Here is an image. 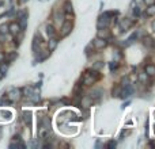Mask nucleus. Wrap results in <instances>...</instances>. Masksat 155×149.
<instances>
[{
    "mask_svg": "<svg viewBox=\"0 0 155 149\" xmlns=\"http://www.w3.org/2000/svg\"><path fill=\"white\" fill-rule=\"evenodd\" d=\"M72 30V20L65 19L61 24V30H60V36L61 37H67Z\"/></svg>",
    "mask_w": 155,
    "mask_h": 149,
    "instance_id": "1",
    "label": "nucleus"
},
{
    "mask_svg": "<svg viewBox=\"0 0 155 149\" xmlns=\"http://www.w3.org/2000/svg\"><path fill=\"white\" fill-rule=\"evenodd\" d=\"M20 96H22V91L18 90V88H11V90L8 91V99H10L11 102L19 100Z\"/></svg>",
    "mask_w": 155,
    "mask_h": 149,
    "instance_id": "2",
    "label": "nucleus"
},
{
    "mask_svg": "<svg viewBox=\"0 0 155 149\" xmlns=\"http://www.w3.org/2000/svg\"><path fill=\"white\" fill-rule=\"evenodd\" d=\"M132 24H133V22H132L131 19L125 18V19H121L119 22V29L121 30V31H127L129 27H132Z\"/></svg>",
    "mask_w": 155,
    "mask_h": 149,
    "instance_id": "3",
    "label": "nucleus"
},
{
    "mask_svg": "<svg viewBox=\"0 0 155 149\" xmlns=\"http://www.w3.org/2000/svg\"><path fill=\"white\" fill-rule=\"evenodd\" d=\"M97 80L94 77H93L91 74L88 73V71H86L83 73V77H82V83H83L84 86H93L94 83H95Z\"/></svg>",
    "mask_w": 155,
    "mask_h": 149,
    "instance_id": "4",
    "label": "nucleus"
},
{
    "mask_svg": "<svg viewBox=\"0 0 155 149\" xmlns=\"http://www.w3.org/2000/svg\"><path fill=\"white\" fill-rule=\"evenodd\" d=\"M20 31H22V29H20V26H19L18 22H12L11 24H8V33H11L12 36L16 37Z\"/></svg>",
    "mask_w": 155,
    "mask_h": 149,
    "instance_id": "5",
    "label": "nucleus"
},
{
    "mask_svg": "<svg viewBox=\"0 0 155 149\" xmlns=\"http://www.w3.org/2000/svg\"><path fill=\"white\" fill-rule=\"evenodd\" d=\"M64 12L61 11H55V14H53V22H55V24L56 26H61L63 24V22H64Z\"/></svg>",
    "mask_w": 155,
    "mask_h": 149,
    "instance_id": "6",
    "label": "nucleus"
},
{
    "mask_svg": "<svg viewBox=\"0 0 155 149\" xmlns=\"http://www.w3.org/2000/svg\"><path fill=\"white\" fill-rule=\"evenodd\" d=\"M57 45H59V38H57V36L49 37V41H48V50H49V52H53L56 47H57Z\"/></svg>",
    "mask_w": 155,
    "mask_h": 149,
    "instance_id": "7",
    "label": "nucleus"
},
{
    "mask_svg": "<svg viewBox=\"0 0 155 149\" xmlns=\"http://www.w3.org/2000/svg\"><path fill=\"white\" fill-rule=\"evenodd\" d=\"M106 45H107V41L106 39H102V38H97V39H94V42H93V46H94V49H97V50L103 49Z\"/></svg>",
    "mask_w": 155,
    "mask_h": 149,
    "instance_id": "8",
    "label": "nucleus"
},
{
    "mask_svg": "<svg viewBox=\"0 0 155 149\" xmlns=\"http://www.w3.org/2000/svg\"><path fill=\"white\" fill-rule=\"evenodd\" d=\"M112 20L107 19V18H103V16H100V19H98V23H97V26H98V29H107L109 27V24H110Z\"/></svg>",
    "mask_w": 155,
    "mask_h": 149,
    "instance_id": "9",
    "label": "nucleus"
},
{
    "mask_svg": "<svg viewBox=\"0 0 155 149\" xmlns=\"http://www.w3.org/2000/svg\"><path fill=\"white\" fill-rule=\"evenodd\" d=\"M98 38H102V39H106V41H109V39L112 38V36H110V33L107 31V29H100L98 30Z\"/></svg>",
    "mask_w": 155,
    "mask_h": 149,
    "instance_id": "10",
    "label": "nucleus"
},
{
    "mask_svg": "<svg viewBox=\"0 0 155 149\" xmlns=\"http://www.w3.org/2000/svg\"><path fill=\"white\" fill-rule=\"evenodd\" d=\"M63 12L64 14H67V15H71V14H74V8H72V3L71 1H65V3H64V6H63Z\"/></svg>",
    "mask_w": 155,
    "mask_h": 149,
    "instance_id": "11",
    "label": "nucleus"
},
{
    "mask_svg": "<svg viewBox=\"0 0 155 149\" xmlns=\"http://www.w3.org/2000/svg\"><path fill=\"white\" fill-rule=\"evenodd\" d=\"M144 72L148 74V77L155 76V65H154V64H147L146 68H144Z\"/></svg>",
    "mask_w": 155,
    "mask_h": 149,
    "instance_id": "12",
    "label": "nucleus"
},
{
    "mask_svg": "<svg viewBox=\"0 0 155 149\" xmlns=\"http://www.w3.org/2000/svg\"><path fill=\"white\" fill-rule=\"evenodd\" d=\"M102 94H103V91L101 90V88H97V90H93L91 92H90V95H88V96L94 100V99L101 98V96H102Z\"/></svg>",
    "mask_w": 155,
    "mask_h": 149,
    "instance_id": "13",
    "label": "nucleus"
},
{
    "mask_svg": "<svg viewBox=\"0 0 155 149\" xmlns=\"http://www.w3.org/2000/svg\"><path fill=\"white\" fill-rule=\"evenodd\" d=\"M23 121L27 126H32V121H33V114L30 111H25L23 113Z\"/></svg>",
    "mask_w": 155,
    "mask_h": 149,
    "instance_id": "14",
    "label": "nucleus"
},
{
    "mask_svg": "<svg viewBox=\"0 0 155 149\" xmlns=\"http://www.w3.org/2000/svg\"><path fill=\"white\" fill-rule=\"evenodd\" d=\"M45 29H46V34H48V38H49V37H55V36H56V27H55V26H53L52 23H48Z\"/></svg>",
    "mask_w": 155,
    "mask_h": 149,
    "instance_id": "15",
    "label": "nucleus"
},
{
    "mask_svg": "<svg viewBox=\"0 0 155 149\" xmlns=\"http://www.w3.org/2000/svg\"><path fill=\"white\" fill-rule=\"evenodd\" d=\"M136 38H137V33H133V34H132V36L129 37V38H128L127 41H124V42H123V46L128 47L129 45H132V43H133V41H135Z\"/></svg>",
    "mask_w": 155,
    "mask_h": 149,
    "instance_id": "16",
    "label": "nucleus"
},
{
    "mask_svg": "<svg viewBox=\"0 0 155 149\" xmlns=\"http://www.w3.org/2000/svg\"><path fill=\"white\" fill-rule=\"evenodd\" d=\"M146 15L147 16H154L155 15V3L148 4L147 10H146Z\"/></svg>",
    "mask_w": 155,
    "mask_h": 149,
    "instance_id": "17",
    "label": "nucleus"
},
{
    "mask_svg": "<svg viewBox=\"0 0 155 149\" xmlns=\"http://www.w3.org/2000/svg\"><path fill=\"white\" fill-rule=\"evenodd\" d=\"M137 80H139L142 84H147V80H148V74L146 73V72H142V73H139V76H137Z\"/></svg>",
    "mask_w": 155,
    "mask_h": 149,
    "instance_id": "18",
    "label": "nucleus"
},
{
    "mask_svg": "<svg viewBox=\"0 0 155 149\" xmlns=\"http://www.w3.org/2000/svg\"><path fill=\"white\" fill-rule=\"evenodd\" d=\"M22 91H23V94H25V96H26V98H30V96H32V94H33V92H34L36 90H34L33 87H25Z\"/></svg>",
    "mask_w": 155,
    "mask_h": 149,
    "instance_id": "19",
    "label": "nucleus"
},
{
    "mask_svg": "<svg viewBox=\"0 0 155 149\" xmlns=\"http://www.w3.org/2000/svg\"><path fill=\"white\" fill-rule=\"evenodd\" d=\"M91 104H93V99L90 98V96H86V98L82 99V106L83 107H88V106H91Z\"/></svg>",
    "mask_w": 155,
    "mask_h": 149,
    "instance_id": "20",
    "label": "nucleus"
},
{
    "mask_svg": "<svg viewBox=\"0 0 155 149\" xmlns=\"http://www.w3.org/2000/svg\"><path fill=\"white\" fill-rule=\"evenodd\" d=\"M121 86H116L112 91V94H113V98H120V94H121Z\"/></svg>",
    "mask_w": 155,
    "mask_h": 149,
    "instance_id": "21",
    "label": "nucleus"
},
{
    "mask_svg": "<svg viewBox=\"0 0 155 149\" xmlns=\"http://www.w3.org/2000/svg\"><path fill=\"white\" fill-rule=\"evenodd\" d=\"M143 43H144V46H147V47H151L152 46V43H154V41H152L150 37H144L143 39Z\"/></svg>",
    "mask_w": 155,
    "mask_h": 149,
    "instance_id": "22",
    "label": "nucleus"
},
{
    "mask_svg": "<svg viewBox=\"0 0 155 149\" xmlns=\"http://www.w3.org/2000/svg\"><path fill=\"white\" fill-rule=\"evenodd\" d=\"M117 68H119V61H112V63H109V69H110V72H114Z\"/></svg>",
    "mask_w": 155,
    "mask_h": 149,
    "instance_id": "23",
    "label": "nucleus"
},
{
    "mask_svg": "<svg viewBox=\"0 0 155 149\" xmlns=\"http://www.w3.org/2000/svg\"><path fill=\"white\" fill-rule=\"evenodd\" d=\"M0 34H8V24L4 23L0 26Z\"/></svg>",
    "mask_w": 155,
    "mask_h": 149,
    "instance_id": "24",
    "label": "nucleus"
},
{
    "mask_svg": "<svg viewBox=\"0 0 155 149\" xmlns=\"http://www.w3.org/2000/svg\"><path fill=\"white\" fill-rule=\"evenodd\" d=\"M113 58H114V61H120V58H121V52L120 50L113 52Z\"/></svg>",
    "mask_w": 155,
    "mask_h": 149,
    "instance_id": "25",
    "label": "nucleus"
},
{
    "mask_svg": "<svg viewBox=\"0 0 155 149\" xmlns=\"http://www.w3.org/2000/svg\"><path fill=\"white\" fill-rule=\"evenodd\" d=\"M102 67H103V63L98 61V63H95L94 65H93V69H95V71H100V69H101Z\"/></svg>",
    "mask_w": 155,
    "mask_h": 149,
    "instance_id": "26",
    "label": "nucleus"
},
{
    "mask_svg": "<svg viewBox=\"0 0 155 149\" xmlns=\"http://www.w3.org/2000/svg\"><path fill=\"white\" fill-rule=\"evenodd\" d=\"M116 145H117V142H116L114 140H110V141L106 144V148H116Z\"/></svg>",
    "mask_w": 155,
    "mask_h": 149,
    "instance_id": "27",
    "label": "nucleus"
},
{
    "mask_svg": "<svg viewBox=\"0 0 155 149\" xmlns=\"http://www.w3.org/2000/svg\"><path fill=\"white\" fill-rule=\"evenodd\" d=\"M133 4H136V6H139L140 8H143L144 0H133Z\"/></svg>",
    "mask_w": 155,
    "mask_h": 149,
    "instance_id": "28",
    "label": "nucleus"
},
{
    "mask_svg": "<svg viewBox=\"0 0 155 149\" xmlns=\"http://www.w3.org/2000/svg\"><path fill=\"white\" fill-rule=\"evenodd\" d=\"M1 115H4V118H7V119H10V118H11V113H10V111H1Z\"/></svg>",
    "mask_w": 155,
    "mask_h": 149,
    "instance_id": "29",
    "label": "nucleus"
},
{
    "mask_svg": "<svg viewBox=\"0 0 155 149\" xmlns=\"http://www.w3.org/2000/svg\"><path fill=\"white\" fill-rule=\"evenodd\" d=\"M15 58H16V53H11V54L7 56V60H8V61H12V60H15Z\"/></svg>",
    "mask_w": 155,
    "mask_h": 149,
    "instance_id": "30",
    "label": "nucleus"
},
{
    "mask_svg": "<svg viewBox=\"0 0 155 149\" xmlns=\"http://www.w3.org/2000/svg\"><path fill=\"white\" fill-rule=\"evenodd\" d=\"M129 133H131V130H123V132H121V134H120V137L124 138L125 136H128Z\"/></svg>",
    "mask_w": 155,
    "mask_h": 149,
    "instance_id": "31",
    "label": "nucleus"
},
{
    "mask_svg": "<svg viewBox=\"0 0 155 149\" xmlns=\"http://www.w3.org/2000/svg\"><path fill=\"white\" fill-rule=\"evenodd\" d=\"M7 64H1V65H0V71L3 72V73H6V72H7Z\"/></svg>",
    "mask_w": 155,
    "mask_h": 149,
    "instance_id": "32",
    "label": "nucleus"
},
{
    "mask_svg": "<svg viewBox=\"0 0 155 149\" xmlns=\"http://www.w3.org/2000/svg\"><path fill=\"white\" fill-rule=\"evenodd\" d=\"M4 60H6V56H4V54H3V53H0V64L3 63Z\"/></svg>",
    "mask_w": 155,
    "mask_h": 149,
    "instance_id": "33",
    "label": "nucleus"
},
{
    "mask_svg": "<svg viewBox=\"0 0 155 149\" xmlns=\"http://www.w3.org/2000/svg\"><path fill=\"white\" fill-rule=\"evenodd\" d=\"M144 3L146 4H152V3H155V0H144Z\"/></svg>",
    "mask_w": 155,
    "mask_h": 149,
    "instance_id": "34",
    "label": "nucleus"
},
{
    "mask_svg": "<svg viewBox=\"0 0 155 149\" xmlns=\"http://www.w3.org/2000/svg\"><path fill=\"white\" fill-rule=\"evenodd\" d=\"M128 104H129V102H127V103H124V104H123V109H125V107H127V106H128Z\"/></svg>",
    "mask_w": 155,
    "mask_h": 149,
    "instance_id": "35",
    "label": "nucleus"
},
{
    "mask_svg": "<svg viewBox=\"0 0 155 149\" xmlns=\"http://www.w3.org/2000/svg\"><path fill=\"white\" fill-rule=\"evenodd\" d=\"M152 30H154V31H155V20H154V22H152Z\"/></svg>",
    "mask_w": 155,
    "mask_h": 149,
    "instance_id": "36",
    "label": "nucleus"
},
{
    "mask_svg": "<svg viewBox=\"0 0 155 149\" xmlns=\"http://www.w3.org/2000/svg\"><path fill=\"white\" fill-rule=\"evenodd\" d=\"M3 76H4V73H3V72H1V71H0V79L3 77Z\"/></svg>",
    "mask_w": 155,
    "mask_h": 149,
    "instance_id": "37",
    "label": "nucleus"
}]
</instances>
